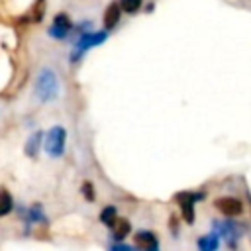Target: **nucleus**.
<instances>
[{"label":"nucleus","instance_id":"obj_14","mask_svg":"<svg viewBox=\"0 0 251 251\" xmlns=\"http://www.w3.org/2000/svg\"><path fill=\"white\" fill-rule=\"evenodd\" d=\"M25 218H27L29 224H33V222H45V216H43V212H41L39 206H31V208L25 212Z\"/></svg>","mask_w":251,"mask_h":251},{"label":"nucleus","instance_id":"obj_11","mask_svg":"<svg viewBox=\"0 0 251 251\" xmlns=\"http://www.w3.org/2000/svg\"><path fill=\"white\" fill-rule=\"evenodd\" d=\"M110 229H112V235H114V239H124L127 233H129V222L127 220H118L116 218V222L110 226Z\"/></svg>","mask_w":251,"mask_h":251},{"label":"nucleus","instance_id":"obj_10","mask_svg":"<svg viewBox=\"0 0 251 251\" xmlns=\"http://www.w3.org/2000/svg\"><path fill=\"white\" fill-rule=\"evenodd\" d=\"M220 247V237L216 233H208V235H202L198 239V249L200 251H216Z\"/></svg>","mask_w":251,"mask_h":251},{"label":"nucleus","instance_id":"obj_15","mask_svg":"<svg viewBox=\"0 0 251 251\" xmlns=\"http://www.w3.org/2000/svg\"><path fill=\"white\" fill-rule=\"evenodd\" d=\"M116 218H118V216H116V208H114V206L104 208V210H102V214H100V220H102V222H104L108 227H110V226L116 222Z\"/></svg>","mask_w":251,"mask_h":251},{"label":"nucleus","instance_id":"obj_17","mask_svg":"<svg viewBox=\"0 0 251 251\" xmlns=\"http://www.w3.org/2000/svg\"><path fill=\"white\" fill-rule=\"evenodd\" d=\"M108 251H137V249L131 247V245H127V243H114V245H110Z\"/></svg>","mask_w":251,"mask_h":251},{"label":"nucleus","instance_id":"obj_12","mask_svg":"<svg viewBox=\"0 0 251 251\" xmlns=\"http://www.w3.org/2000/svg\"><path fill=\"white\" fill-rule=\"evenodd\" d=\"M41 139H43V133H41V131L31 133V137H29L27 143H25V153H27L29 157H35V155H37V149H39Z\"/></svg>","mask_w":251,"mask_h":251},{"label":"nucleus","instance_id":"obj_8","mask_svg":"<svg viewBox=\"0 0 251 251\" xmlns=\"http://www.w3.org/2000/svg\"><path fill=\"white\" fill-rule=\"evenodd\" d=\"M135 243L141 247V251H159V241L151 231H139L135 235Z\"/></svg>","mask_w":251,"mask_h":251},{"label":"nucleus","instance_id":"obj_13","mask_svg":"<svg viewBox=\"0 0 251 251\" xmlns=\"http://www.w3.org/2000/svg\"><path fill=\"white\" fill-rule=\"evenodd\" d=\"M12 208H14V200H12L10 192L8 190H0V218L10 214Z\"/></svg>","mask_w":251,"mask_h":251},{"label":"nucleus","instance_id":"obj_6","mask_svg":"<svg viewBox=\"0 0 251 251\" xmlns=\"http://www.w3.org/2000/svg\"><path fill=\"white\" fill-rule=\"evenodd\" d=\"M71 29H73V24H71L69 16L67 14H57L51 27H49V35L55 37V39H65Z\"/></svg>","mask_w":251,"mask_h":251},{"label":"nucleus","instance_id":"obj_2","mask_svg":"<svg viewBox=\"0 0 251 251\" xmlns=\"http://www.w3.org/2000/svg\"><path fill=\"white\" fill-rule=\"evenodd\" d=\"M65 141H67V131L61 126H53L47 135H45V151L51 157H61L65 153Z\"/></svg>","mask_w":251,"mask_h":251},{"label":"nucleus","instance_id":"obj_5","mask_svg":"<svg viewBox=\"0 0 251 251\" xmlns=\"http://www.w3.org/2000/svg\"><path fill=\"white\" fill-rule=\"evenodd\" d=\"M214 227H216V231H218L222 237H226V239L229 241V247L233 249V247H235V241H237L239 235H241V226H237V224L226 220V222H214Z\"/></svg>","mask_w":251,"mask_h":251},{"label":"nucleus","instance_id":"obj_3","mask_svg":"<svg viewBox=\"0 0 251 251\" xmlns=\"http://www.w3.org/2000/svg\"><path fill=\"white\" fill-rule=\"evenodd\" d=\"M104 41H106V31H90V33H82V35L76 39V43H75V51H73L71 61L80 59L82 53H86L88 49H92V47H96V45H100V43H104Z\"/></svg>","mask_w":251,"mask_h":251},{"label":"nucleus","instance_id":"obj_9","mask_svg":"<svg viewBox=\"0 0 251 251\" xmlns=\"http://www.w3.org/2000/svg\"><path fill=\"white\" fill-rule=\"evenodd\" d=\"M120 16H122V8L118 4H110L106 8V12H104V25L108 29H114L118 25V22H120Z\"/></svg>","mask_w":251,"mask_h":251},{"label":"nucleus","instance_id":"obj_1","mask_svg":"<svg viewBox=\"0 0 251 251\" xmlns=\"http://www.w3.org/2000/svg\"><path fill=\"white\" fill-rule=\"evenodd\" d=\"M59 94V78L51 69H43L35 80V96L41 102H51Z\"/></svg>","mask_w":251,"mask_h":251},{"label":"nucleus","instance_id":"obj_4","mask_svg":"<svg viewBox=\"0 0 251 251\" xmlns=\"http://www.w3.org/2000/svg\"><path fill=\"white\" fill-rule=\"evenodd\" d=\"M202 198H204V194H200V192L198 194H194V192H180L176 196V202L180 204V210H182V218L188 224L194 222V202H198Z\"/></svg>","mask_w":251,"mask_h":251},{"label":"nucleus","instance_id":"obj_16","mask_svg":"<svg viewBox=\"0 0 251 251\" xmlns=\"http://www.w3.org/2000/svg\"><path fill=\"white\" fill-rule=\"evenodd\" d=\"M139 6H141V0H122V8H124L126 12H129V14L137 12Z\"/></svg>","mask_w":251,"mask_h":251},{"label":"nucleus","instance_id":"obj_18","mask_svg":"<svg viewBox=\"0 0 251 251\" xmlns=\"http://www.w3.org/2000/svg\"><path fill=\"white\" fill-rule=\"evenodd\" d=\"M82 192H84V196H86L88 200H94V192H92L90 182H84V184H82Z\"/></svg>","mask_w":251,"mask_h":251},{"label":"nucleus","instance_id":"obj_7","mask_svg":"<svg viewBox=\"0 0 251 251\" xmlns=\"http://www.w3.org/2000/svg\"><path fill=\"white\" fill-rule=\"evenodd\" d=\"M214 206H216L222 214H226V216H239V214L243 212V204H241V200L231 198V196L218 198V200L214 202Z\"/></svg>","mask_w":251,"mask_h":251}]
</instances>
